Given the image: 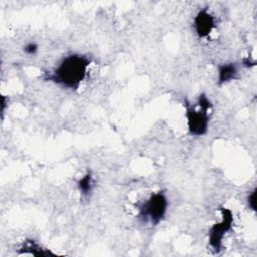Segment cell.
<instances>
[{"label": "cell", "mask_w": 257, "mask_h": 257, "mask_svg": "<svg viewBox=\"0 0 257 257\" xmlns=\"http://www.w3.org/2000/svg\"><path fill=\"white\" fill-rule=\"evenodd\" d=\"M89 63L90 61L86 56L70 54L60 61L52 73L47 76V79L63 87L76 89L86 77Z\"/></svg>", "instance_id": "6da1fadb"}, {"label": "cell", "mask_w": 257, "mask_h": 257, "mask_svg": "<svg viewBox=\"0 0 257 257\" xmlns=\"http://www.w3.org/2000/svg\"><path fill=\"white\" fill-rule=\"evenodd\" d=\"M212 107L210 99L201 94L197 101V107H188L186 116L190 135L194 137L204 136L209 127V110Z\"/></svg>", "instance_id": "7a4b0ae2"}, {"label": "cell", "mask_w": 257, "mask_h": 257, "mask_svg": "<svg viewBox=\"0 0 257 257\" xmlns=\"http://www.w3.org/2000/svg\"><path fill=\"white\" fill-rule=\"evenodd\" d=\"M168 206V199L164 192L154 193L139 207V218L152 225H158L165 218Z\"/></svg>", "instance_id": "3957f363"}, {"label": "cell", "mask_w": 257, "mask_h": 257, "mask_svg": "<svg viewBox=\"0 0 257 257\" xmlns=\"http://www.w3.org/2000/svg\"><path fill=\"white\" fill-rule=\"evenodd\" d=\"M222 219L215 223L209 231V244L213 250L219 252L222 247V240L227 232H229L233 225V214L231 210L221 208Z\"/></svg>", "instance_id": "277c9868"}, {"label": "cell", "mask_w": 257, "mask_h": 257, "mask_svg": "<svg viewBox=\"0 0 257 257\" xmlns=\"http://www.w3.org/2000/svg\"><path fill=\"white\" fill-rule=\"evenodd\" d=\"M215 27L214 16L206 9H203L197 13L194 18V28L196 33L200 37L208 36Z\"/></svg>", "instance_id": "5b68a950"}, {"label": "cell", "mask_w": 257, "mask_h": 257, "mask_svg": "<svg viewBox=\"0 0 257 257\" xmlns=\"http://www.w3.org/2000/svg\"><path fill=\"white\" fill-rule=\"evenodd\" d=\"M237 74V66L234 63H224L218 68V82L220 84L231 81Z\"/></svg>", "instance_id": "8992f818"}, {"label": "cell", "mask_w": 257, "mask_h": 257, "mask_svg": "<svg viewBox=\"0 0 257 257\" xmlns=\"http://www.w3.org/2000/svg\"><path fill=\"white\" fill-rule=\"evenodd\" d=\"M21 253L25 254H31L33 256H48L53 255L48 250L42 249L36 242L33 240H27L21 247Z\"/></svg>", "instance_id": "52a82bcc"}, {"label": "cell", "mask_w": 257, "mask_h": 257, "mask_svg": "<svg viewBox=\"0 0 257 257\" xmlns=\"http://www.w3.org/2000/svg\"><path fill=\"white\" fill-rule=\"evenodd\" d=\"M93 182H92V176L90 173H86L77 183V187L79 192L84 195L87 196L91 193L92 191V187H93Z\"/></svg>", "instance_id": "ba28073f"}, {"label": "cell", "mask_w": 257, "mask_h": 257, "mask_svg": "<svg viewBox=\"0 0 257 257\" xmlns=\"http://www.w3.org/2000/svg\"><path fill=\"white\" fill-rule=\"evenodd\" d=\"M38 50V46L35 44V43H28L27 45H25L24 47V51L29 54V55H32V54H35Z\"/></svg>", "instance_id": "9c48e42d"}, {"label": "cell", "mask_w": 257, "mask_h": 257, "mask_svg": "<svg viewBox=\"0 0 257 257\" xmlns=\"http://www.w3.org/2000/svg\"><path fill=\"white\" fill-rule=\"evenodd\" d=\"M255 199H256V191L254 190L249 196H248V205L252 210H255Z\"/></svg>", "instance_id": "30bf717a"}, {"label": "cell", "mask_w": 257, "mask_h": 257, "mask_svg": "<svg viewBox=\"0 0 257 257\" xmlns=\"http://www.w3.org/2000/svg\"><path fill=\"white\" fill-rule=\"evenodd\" d=\"M7 104H8V101L6 100V97L3 95L2 96V101H1V113H2V115L4 114V111H5V108H6Z\"/></svg>", "instance_id": "8fae6325"}]
</instances>
